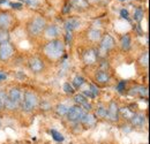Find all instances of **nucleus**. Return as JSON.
<instances>
[{"mask_svg":"<svg viewBox=\"0 0 150 144\" xmlns=\"http://www.w3.org/2000/svg\"><path fill=\"white\" fill-rule=\"evenodd\" d=\"M42 52L44 56L50 61H58L65 54V42L60 38L49 40L42 47Z\"/></svg>","mask_w":150,"mask_h":144,"instance_id":"f257e3e1","label":"nucleus"},{"mask_svg":"<svg viewBox=\"0 0 150 144\" xmlns=\"http://www.w3.org/2000/svg\"><path fill=\"white\" fill-rule=\"evenodd\" d=\"M46 25H47L46 18L40 16V15H37V16L31 18L27 22L25 30H27L28 36L33 37V38H37V37L43 35V31H44Z\"/></svg>","mask_w":150,"mask_h":144,"instance_id":"f03ea898","label":"nucleus"},{"mask_svg":"<svg viewBox=\"0 0 150 144\" xmlns=\"http://www.w3.org/2000/svg\"><path fill=\"white\" fill-rule=\"evenodd\" d=\"M38 107H39V97L37 93L33 90L23 91L20 108L25 113H33Z\"/></svg>","mask_w":150,"mask_h":144,"instance_id":"7ed1b4c3","label":"nucleus"},{"mask_svg":"<svg viewBox=\"0 0 150 144\" xmlns=\"http://www.w3.org/2000/svg\"><path fill=\"white\" fill-rule=\"evenodd\" d=\"M98 51L97 52V55L99 53H109L111 52L114 46H115V40L111 35H103V37L100 38V40L98 42Z\"/></svg>","mask_w":150,"mask_h":144,"instance_id":"20e7f679","label":"nucleus"},{"mask_svg":"<svg viewBox=\"0 0 150 144\" xmlns=\"http://www.w3.org/2000/svg\"><path fill=\"white\" fill-rule=\"evenodd\" d=\"M14 21L15 18L12 13L8 11H0V31H7L14 27Z\"/></svg>","mask_w":150,"mask_h":144,"instance_id":"39448f33","label":"nucleus"},{"mask_svg":"<svg viewBox=\"0 0 150 144\" xmlns=\"http://www.w3.org/2000/svg\"><path fill=\"white\" fill-rule=\"evenodd\" d=\"M28 67L33 74H42L45 71V61L38 55H33L28 60Z\"/></svg>","mask_w":150,"mask_h":144,"instance_id":"423d86ee","label":"nucleus"},{"mask_svg":"<svg viewBox=\"0 0 150 144\" xmlns=\"http://www.w3.org/2000/svg\"><path fill=\"white\" fill-rule=\"evenodd\" d=\"M14 53H15L14 46L9 43V40H5L0 43V61L7 62L13 58Z\"/></svg>","mask_w":150,"mask_h":144,"instance_id":"0eeeda50","label":"nucleus"},{"mask_svg":"<svg viewBox=\"0 0 150 144\" xmlns=\"http://www.w3.org/2000/svg\"><path fill=\"white\" fill-rule=\"evenodd\" d=\"M119 109H120L119 104H118L115 100H111V102L108 104V106H106V115H105V119H108V120L111 121V122H118L119 119H120Z\"/></svg>","mask_w":150,"mask_h":144,"instance_id":"6e6552de","label":"nucleus"},{"mask_svg":"<svg viewBox=\"0 0 150 144\" xmlns=\"http://www.w3.org/2000/svg\"><path fill=\"white\" fill-rule=\"evenodd\" d=\"M84 114V109L80 105H74L68 108V112L66 114V119L72 124H79L81 118Z\"/></svg>","mask_w":150,"mask_h":144,"instance_id":"1a4fd4ad","label":"nucleus"},{"mask_svg":"<svg viewBox=\"0 0 150 144\" xmlns=\"http://www.w3.org/2000/svg\"><path fill=\"white\" fill-rule=\"evenodd\" d=\"M95 83L97 85H106L111 82V74L108 72V69H98L94 75Z\"/></svg>","mask_w":150,"mask_h":144,"instance_id":"9d476101","label":"nucleus"},{"mask_svg":"<svg viewBox=\"0 0 150 144\" xmlns=\"http://www.w3.org/2000/svg\"><path fill=\"white\" fill-rule=\"evenodd\" d=\"M7 92V99H9L11 102H13L16 105H21L22 102V96H23V91L20 89L19 87H12L9 88Z\"/></svg>","mask_w":150,"mask_h":144,"instance_id":"9b49d317","label":"nucleus"},{"mask_svg":"<svg viewBox=\"0 0 150 144\" xmlns=\"http://www.w3.org/2000/svg\"><path fill=\"white\" fill-rule=\"evenodd\" d=\"M128 121H129L132 127H134V128H141V127H144L146 122H147V118L141 112H134V114L132 115V118Z\"/></svg>","mask_w":150,"mask_h":144,"instance_id":"f8f14e48","label":"nucleus"},{"mask_svg":"<svg viewBox=\"0 0 150 144\" xmlns=\"http://www.w3.org/2000/svg\"><path fill=\"white\" fill-rule=\"evenodd\" d=\"M43 35L46 37L49 40H52V39H57L60 36V29L57 24H49L45 27L44 31H43Z\"/></svg>","mask_w":150,"mask_h":144,"instance_id":"ddd939ff","label":"nucleus"},{"mask_svg":"<svg viewBox=\"0 0 150 144\" xmlns=\"http://www.w3.org/2000/svg\"><path fill=\"white\" fill-rule=\"evenodd\" d=\"M96 122H97V118L95 116L94 113H91V112H84V114L81 118V120H80L79 124L82 127H84V128H93V127H95Z\"/></svg>","mask_w":150,"mask_h":144,"instance_id":"4468645a","label":"nucleus"},{"mask_svg":"<svg viewBox=\"0 0 150 144\" xmlns=\"http://www.w3.org/2000/svg\"><path fill=\"white\" fill-rule=\"evenodd\" d=\"M82 60L87 65H94L95 62H97V60H98L97 52L95 51L94 49H87V50H84L83 53H82Z\"/></svg>","mask_w":150,"mask_h":144,"instance_id":"2eb2a0df","label":"nucleus"},{"mask_svg":"<svg viewBox=\"0 0 150 144\" xmlns=\"http://www.w3.org/2000/svg\"><path fill=\"white\" fill-rule=\"evenodd\" d=\"M86 36H87V39L89 42L98 43L100 40V38L103 37V31L100 29H97V28H89L86 31Z\"/></svg>","mask_w":150,"mask_h":144,"instance_id":"dca6fc26","label":"nucleus"},{"mask_svg":"<svg viewBox=\"0 0 150 144\" xmlns=\"http://www.w3.org/2000/svg\"><path fill=\"white\" fill-rule=\"evenodd\" d=\"M136 66L141 69L148 68V66H149V52L148 51H143L139 55V58L136 60Z\"/></svg>","mask_w":150,"mask_h":144,"instance_id":"f3484780","label":"nucleus"},{"mask_svg":"<svg viewBox=\"0 0 150 144\" xmlns=\"http://www.w3.org/2000/svg\"><path fill=\"white\" fill-rule=\"evenodd\" d=\"M81 25V21L77 18H68L65 21V29L68 32H72L76 30Z\"/></svg>","mask_w":150,"mask_h":144,"instance_id":"a211bd4d","label":"nucleus"},{"mask_svg":"<svg viewBox=\"0 0 150 144\" xmlns=\"http://www.w3.org/2000/svg\"><path fill=\"white\" fill-rule=\"evenodd\" d=\"M128 93L132 96H139L141 98H148V88L144 85H136L135 88H132Z\"/></svg>","mask_w":150,"mask_h":144,"instance_id":"6ab92c4d","label":"nucleus"},{"mask_svg":"<svg viewBox=\"0 0 150 144\" xmlns=\"http://www.w3.org/2000/svg\"><path fill=\"white\" fill-rule=\"evenodd\" d=\"M119 44H120V49H121L124 52L129 51L132 47L131 35H129V34H125V35H122V36L120 37V42H119Z\"/></svg>","mask_w":150,"mask_h":144,"instance_id":"aec40b11","label":"nucleus"},{"mask_svg":"<svg viewBox=\"0 0 150 144\" xmlns=\"http://www.w3.org/2000/svg\"><path fill=\"white\" fill-rule=\"evenodd\" d=\"M68 4L72 8L77 9V11H83V9H87L89 7L88 0H69Z\"/></svg>","mask_w":150,"mask_h":144,"instance_id":"412c9836","label":"nucleus"},{"mask_svg":"<svg viewBox=\"0 0 150 144\" xmlns=\"http://www.w3.org/2000/svg\"><path fill=\"white\" fill-rule=\"evenodd\" d=\"M105 115H106V106L100 103L97 105V107L95 109V116L99 118V119H104Z\"/></svg>","mask_w":150,"mask_h":144,"instance_id":"4be33fe9","label":"nucleus"},{"mask_svg":"<svg viewBox=\"0 0 150 144\" xmlns=\"http://www.w3.org/2000/svg\"><path fill=\"white\" fill-rule=\"evenodd\" d=\"M84 81H86L84 77H82L81 75H76V76H74V78L72 81V85H73V88L75 90H77L84 84Z\"/></svg>","mask_w":150,"mask_h":144,"instance_id":"5701e85b","label":"nucleus"},{"mask_svg":"<svg viewBox=\"0 0 150 144\" xmlns=\"http://www.w3.org/2000/svg\"><path fill=\"white\" fill-rule=\"evenodd\" d=\"M133 114H134V111H132L131 108H128V107H120V109H119V115H120V118H124V119L129 120Z\"/></svg>","mask_w":150,"mask_h":144,"instance_id":"b1692460","label":"nucleus"},{"mask_svg":"<svg viewBox=\"0 0 150 144\" xmlns=\"http://www.w3.org/2000/svg\"><path fill=\"white\" fill-rule=\"evenodd\" d=\"M68 106L65 105V104H58L56 107H54V111L56 113L59 115V116H66L67 112H68Z\"/></svg>","mask_w":150,"mask_h":144,"instance_id":"393cba45","label":"nucleus"},{"mask_svg":"<svg viewBox=\"0 0 150 144\" xmlns=\"http://www.w3.org/2000/svg\"><path fill=\"white\" fill-rule=\"evenodd\" d=\"M143 18H144V12H143V9L140 8V7H137V8L134 11V14H133L134 21L137 22V23H141L142 20H143Z\"/></svg>","mask_w":150,"mask_h":144,"instance_id":"a878e982","label":"nucleus"},{"mask_svg":"<svg viewBox=\"0 0 150 144\" xmlns=\"http://www.w3.org/2000/svg\"><path fill=\"white\" fill-rule=\"evenodd\" d=\"M87 100H88V98H86L82 93H76L74 96V102L76 105H80V106H81V105L84 104Z\"/></svg>","mask_w":150,"mask_h":144,"instance_id":"bb28decb","label":"nucleus"},{"mask_svg":"<svg viewBox=\"0 0 150 144\" xmlns=\"http://www.w3.org/2000/svg\"><path fill=\"white\" fill-rule=\"evenodd\" d=\"M62 88H64V91H65L67 95H73L75 92V89L73 88V85H72L69 82H66Z\"/></svg>","mask_w":150,"mask_h":144,"instance_id":"cd10ccee","label":"nucleus"},{"mask_svg":"<svg viewBox=\"0 0 150 144\" xmlns=\"http://www.w3.org/2000/svg\"><path fill=\"white\" fill-rule=\"evenodd\" d=\"M51 135H52L53 140H56L57 142H62L64 141V136L57 130H51Z\"/></svg>","mask_w":150,"mask_h":144,"instance_id":"c85d7f7f","label":"nucleus"},{"mask_svg":"<svg viewBox=\"0 0 150 144\" xmlns=\"http://www.w3.org/2000/svg\"><path fill=\"white\" fill-rule=\"evenodd\" d=\"M89 92H90V95H91V97L95 98L96 96H98V93H99V90H98V87H96L95 84H90L89 85Z\"/></svg>","mask_w":150,"mask_h":144,"instance_id":"c756f323","label":"nucleus"},{"mask_svg":"<svg viewBox=\"0 0 150 144\" xmlns=\"http://www.w3.org/2000/svg\"><path fill=\"white\" fill-rule=\"evenodd\" d=\"M117 90H118L119 93H124V92L126 91V82H125V81L119 82V83L117 84Z\"/></svg>","mask_w":150,"mask_h":144,"instance_id":"7c9ffc66","label":"nucleus"},{"mask_svg":"<svg viewBox=\"0 0 150 144\" xmlns=\"http://www.w3.org/2000/svg\"><path fill=\"white\" fill-rule=\"evenodd\" d=\"M6 97H7V92L5 90H0V103L4 105L5 100H6Z\"/></svg>","mask_w":150,"mask_h":144,"instance_id":"2f4dec72","label":"nucleus"},{"mask_svg":"<svg viewBox=\"0 0 150 144\" xmlns=\"http://www.w3.org/2000/svg\"><path fill=\"white\" fill-rule=\"evenodd\" d=\"M120 15H121L124 18H128V11H126V9H121Z\"/></svg>","mask_w":150,"mask_h":144,"instance_id":"473e14b6","label":"nucleus"},{"mask_svg":"<svg viewBox=\"0 0 150 144\" xmlns=\"http://www.w3.org/2000/svg\"><path fill=\"white\" fill-rule=\"evenodd\" d=\"M7 78V74L6 73H4V72H1L0 71V82H2V81H5Z\"/></svg>","mask_w":150,"mask_h":144,"instance_id":"72a5a7b5","label":"nucleus"},{"mask_svg":"<svg viewBox=\"0 0 150 144\" xmlns=\"http://www.w3.org/2000/svg\"><path fill=\"white\" fill-rule=\"evenodd\" d=\"M12 6H13V8H18V9H20V8L22 7V4H12Z\"/></svg>","mask_w":150,"mask_h":144,"instance_id":"f704fd0d","label":"nucleus"},{"mask_svg":"<svg viewBox=\"0 0 150 144\" xmlns=\"http://www.w3.org/2000/svg\"><path fill=\"white\" fill-rule=\"evenodd\" d=\"M97 1H99V0H88L89 4H90V2H97Z\"/></svg>","mask_w":150,"mask_h":144,"instance_id":"c9c22d12","label":"nucleus"},{"mask_svg":"<svg viewBox=\"0 0 150 144\" xmlns=\"http://www.w3.org/2000/svg\"><path fill=\"white\" fill-rule=\"evenodd\" d=\"M1 109H4V105L0 103V111H1Z\"/></svg>","mask_w":150,"mask_h":144,"instance_id":"e433bc0d","label":"nucleus"},{"mask_svg":"<svg viewBox=\"0 0 150 144\" xmlns=\"http://www.w3.org/2000/svg\"><path fill=\"white\" fill-rule=\"evenodd\" d=\"M12 144H23V143H19V142H18V143H12Z\"/></svg>","mask_w":150,"mask_h":144,"instance_id":"4c0bfd02","label":"nucleus"},{"mask_svg":"<svg viewBox=\"0 0 150 144\" xmlns=\"http://www.w3.org/2000/svg\"><path fill=\"white\" fill-rule=\"evenodd\" d=\"M119 1H121V2H124V1H126V0H119Z\"/></svg>","mask_w":150,"mask_h":144,"instance_id":"58836bf2","label":"nucleus"},{"mask_svg":"<svg viewBox=\"0 0 150 144\" xmlns=\"http://www.w3.org/2000/svg\"><path fill=\"white\" fill-rule=\"evenodd\" d=\"M1 42H2V40H1V38H0V43H1Z\"/></svg>","mask_w":150,"mask_h":144,"instance_id":"ea45409f","label":"nucleus"},{"mask_svg":"<svg viewBox=\"0 0 150 144\" xmlns=\"http://www.w3.org/2000/svg\"><path fill=\"white\" fill-rule=\"evenodd\" d=\"M103 144H108V143H103Z\"/></svg>","mask_w":150,"mask_h":144,"instance_id":"a19ab883","label":"nucleus"}]
</instances>
